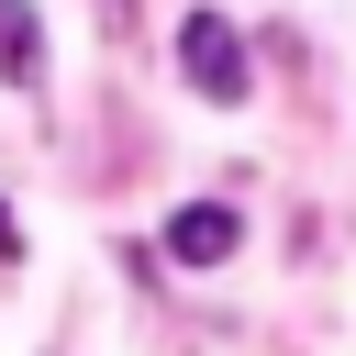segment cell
Masks as SVG:
<instances>
[{
	"instance_id": "obj_1",
	"label": "cell",
	"mask_w": 356,
	"mask_h": 356,
	"mask_svg": "<svg viewBox=\"0 0 356 356\" xmlns=\"http://www.w3.org/2000/svg\"><path fill=\"white\" fill-rule=\"evenodd\" d=\"M178 67H189V89H200L211 111L256 100V67H245V33H234L222 11H189V22H178Z\"/></svg>"
},
{
	"instance_id": "obj_2",
	"label": "cell",
	"mask_w": 356,
	"mask_h": 356,
	"mask_svg": "<svg viewBox=\"0 0 356 356\" xmlns=\"http://www.w3.org/2000/svg\"><path fill=\"white\" fill-rule=\"evenodd\" d=\"M245 245V211L234 200H178L167 211V267H222Z\"/></svg>"
},
{
	"instance_id": "obj_3",
	"label": "cell",
	"mask_w": 356,
	"mask_h": 356,
	"mask_svg": "<svg viewBox=\"0 0 356 356\" xmlns=\"http://www.w3.org/2000/svg\"><path fill=\"white\" fill-rule=\"evenodd\" d=\"M0 67H11V89H44V22L22 0H0Z\"/></svg>"
},
{
	"instance_id": "obj_4",
	"label": "cell",
	"mask_w": 356,
	"mask_h": 356,
	"mask_svg": "<svg viewBox=\"0 0 356 356\" xmlns=\"http://www.w3.org/2000/svg\"><path fill=\"white\" fill-rule=\"evenodd\" d=\"M0 256H22V222H11V211H0Z\"/></svg>"
}]
</instances>
